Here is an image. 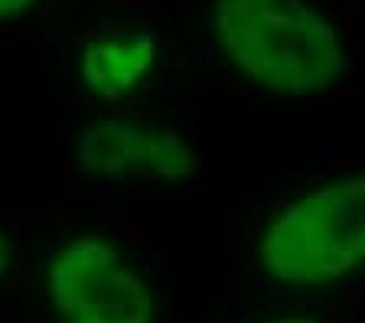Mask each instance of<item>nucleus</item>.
Returning a JSON list of instances; mask_svg holds the SVG:
<instances>
[{
	"label": "nucleus",
	"instance_id": "obj_1",
	"mask_svg": "<svg viewBox=\"0 0 365 323\" xmlns=\"http://www.w3.org/2000/svg\"><path fill=\"white\" fill-rule=\"evenodd\" d=\"M209 30L245 82L281 98L323 95L349 69L339 26L313 0H212Z\"/></svg>",
	"mask_w": 365,
	"mask_h": 323
},
{
	"label": "nucleus",
	"instance_id": "obj_2",
	"mask_svg": "<svg viewBox=\"0 0 365 323\" xmlns=\"http://www.w3.org/2000/svg\"><path fill=\"white\" fill-rule=\"evenodd\" d=\"M258 265L287 287H329L365 268V173L297 193L264 222Z\"/></svg>",
	"mask_w": 365,
	"mask_h": 323
},
{
	"label": "nucleus",
	"instance_id": "obj_3",
	"mask_svg": "<svg viewBox=\"0 0 365 323\" xmlns=\"http://www.w3.org/2000/svg\"><path fill=\"white\" fill-rule=\"evenodd\" d=\"M46 297L59 323H153L147 277L105 235H76L46 262Z\"/></svg>",
	"mask_w": 365,
	"mask_h": 323
},
{
	"label": "nucleus",
	"instance_id": "obj_4",
	"mask_svg": "<svg viewBox=\"0 0 365 323\" xmlns=\"http://www.w3.org/2000/svg\"><path fill=\"white\" fill-rule=\"evenodd\" d=\"M76 160L98 180H153L186 183L196 173V150L180 131L144 128L124 118L88 124L76 140Z\"/></svg>",
	"mask_w": 365,
	"mask_h": 323
},
{
	"label": "nucleus",
	"instance_id": "obj_5",
	"mask_svg": "<svg viewBox=\"0 0 365 323\" xmlns=\"http://www.w3.org/2000/svg\"><path fill=\"white\" fill-rule=\"evenodd\" d=\"M160 62V39L147 30L101 33L78 53V78L95 98L121 101L153 76Z\"/></svg>",
	"mask_w": 365,
	"mask_h": 323
},
{
	"label": "nucleus",
	"instance_id": "obj_6",
	"mask_svg": "<svg viewBox=\"0 0 365 323\" xmlns=\"http://www.w3.org/2000/svg\"><path fill=\"white\" fill-rule=\"evenodd\" d=\"M39 0H0V24H10V20H20L26 16Z\"/></svg>",
	"mask_w": 365,
	"mask_h": 323
},
{
	"label": "nucleus",
	"instance_id": "obj_7",
	"mask_svg": "<svg viewBox=\"0 0 365 323\" xmlns=\"http://www.w3.org/2000/svg\"><path fill=\"white\" fill-rule=\"evenodd\" d=\"M10 262H14V248H10V239L0 232V277L10 271Z\"/></svg>",
	"mask_w": 365,
	"mask_h": 323
},
{
	"label": "nucleus",
	"instance_id": "obj_8",
	"mask_svg": "<svg viewBox=\"0 0 365 323\" xmlns=\"http://www.w3.org/2000/svg\"><path fill=\"white\" fill-rule=\"evenodd\" d=\"M271 323H317L310 317H284V320H271Z\"/></svg>",
	"mask_w": 365,
	"mask_h": 323
}]
</instances>
